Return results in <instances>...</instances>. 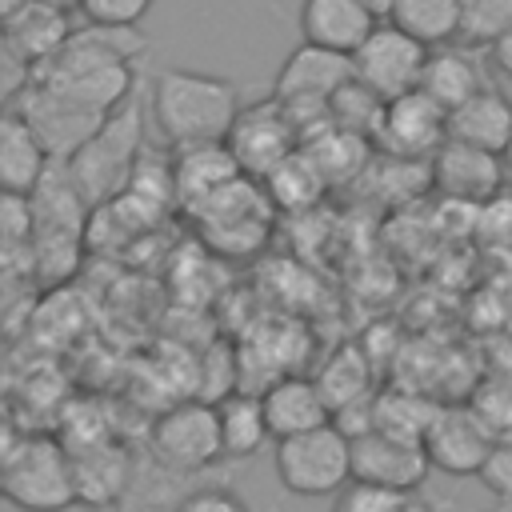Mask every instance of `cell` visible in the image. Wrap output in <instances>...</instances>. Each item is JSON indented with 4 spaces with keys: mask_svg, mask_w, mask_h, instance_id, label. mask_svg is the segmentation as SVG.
Listing matches in <instances>:
<instances>
[{
    "mask_svg": "<svg viewBox=\"0 0 512 512\" xmlns=\"http://www.w3.org/2000/svg\"><path fill=\"white\" fill-rule=\"evenodd\" d=\"M152 124L172 148L224 144L240 116V88L196 68H160L152 80Z\"/></svg>",
    "mask_w": 512,
    "mask_h": 512,
    "instance_id": "obj_1",
    "label": "cell"
},
{
    "mask_svg": "<svg viewBox=\"0 0 512 512\" xmlns=\"http://www.w3.org/2000/svg\"><path fill=\"white\" fill-rule=\"evenodd\" d=\"M4 496L20 512H68L80 504L76 460L52 436H24L4 448Z\"/></svg>",
    "mask_w": 512,
    "mask_h": 512,
    "instance_id": "obj_2",
    "label": "cell"
},
{
    "mask_svg": "<svg viewBox=\"0 0 512 512\" xmlns=\"http://www.w3.org/2000/svg\"><path fill=\"white\" fill-rule=\"evenodd\" d=\"M272 464L292 496H340L352 484V440L336 424H324L304 436L276 440Z\"/></svg>",
    "mask_w": 512,
    "mask_h": 512,
    "instance_id": "obj_3",
    "label": "cell"
},
{
    "mask_svg": "<svg viewBox=\"0 0 512 512\" xmlns=\"http://www.w3.org/2000/svg\"><path fill=\"white\" fill-rule=\"evenodd\" d=\"M152 456L168 472H204L224 460L216 400H180L152 424Z\"/></svg>",
    "mask_w": 512,
    "mask_h": 512,
    "instance_id": "obj_4",
    "label": "cell"
},
{
    "mask_svg": "<svg viewBox=\"0 0 512 512\" xmlns=\"http://www.w3.org/2000/svg\"><path fill=\"white\" fill-rule=\"evenodd\" d=\"M136 144H140V108L136 104H120L104 128L72 156V184L80 188L84 200H104L112 192L124 188V180H132V160H136Z\"/></svg>",
    "mask_w": 512,
    "mask_h": 512,
    "instance_id": "obj_5",
    "label": "cell"
},
{
    "mask_svg": "<svg viewBox=\"0 0 512 512\" xmlns=\"http://www.w3.org/2000/svg\"><path fill=\"white\" fill-rule=\"evenodd\" d=\"M240 164L244 176L268 180L284 160L300 152V128L288 116V108L276 96H264L260 104H244L228 140H224Z\"/></svg>",
    "mask_w": 512,
    "mask_h": 512,
    "instance_id": "obj_6",
    "label": "cell"
},
{
    "mask_svg": "<svg viewBox=\"0 0 512 512\" xmlns=\"http://www.w3.org/2000/svg\"><path fill=\"white\" fill-rule=\"evenodd\" d=\"M428 52H432L428 44H420L416 36H408L404 28H396L392 20H380L376 32L352 56L356 80L368 84L384 100H400V96H408V92L420 88L424 68H428Z\"/></svg>",
    "mask_w": 512,
    "mask_h": 512,
    "instance_id": "obj_7",
    "label": "cell"
},
{
    "mask_svg": "<svg viewBox=\"0 0 512 512\" xmlns=\"http://www.w3.org/2000/svg\"><path fill=\"white\" fill-rule=\"evenodd\" d=\"M192 216L204 224V236L220 252H252L268 236V200L260 196L252 176L232 180L228 188L196 204Z\"/></svg>",
    "mask_w": 512,
    "mask_h": 512,
    "instance_id": "obj_8",
    "label": "cell"
},
{
    "mask_svg": "<svg viewBox=\"0 0 512 512\" xmlns=\"http://www.w3.org/2000/svg\"><path fill=\"white\" fill-rule=\"evenodd\" d=\"M428 472H432V460L420 440H404V436H392L380 428L352 440V480L356 484L420 492Z\"/></svg>",
    "mask_w": 512,
    "mask_h": 512,
    "instance_id": "obj_9",
    "label": "cell"
},
{
    "mask_svg": "<svg viewBox=\"0 0 512 512\" xmlns=\"http://www.w3.org/2000/svg\"><path fill=\"white\" fill-rule=\"evenodd\" d=\"M444 140H448V108L436 104L424 88L388 100L376 144L392 160H432L444 148Z\"/></svg>",
    "mask_w": 512,
    "mask_h": 512,
    "instance_id": "obj_10",
    "label": "cell"
},
{
    "mask_svg": "<svg viewBox=\"0 0 512 512\" xmlns=\"http://www.w3.org/2000/svg\"><path fill=\"white\" fill-rule=\"evenodd\" d=\"M504 176L508 164L500 152L464 144V140H444V148L428 160V180L436 192H444L448 200H464V204H488L504 192Z\"/></svg>",
    "mask_w": 512,
    "mask_h": 512,
    "instance_id": "obj_11",
    "label": "cell"
},
{
    "mask_svg": "<svg viewBox=\"0 0 512 512\" xmlns=\"http://www.w3.org/2000/svg\"><path fill=\"white\" fill-rule=\"evenodd\" d=\"M492 444H496V436L472 404H440V412H436V420L424 436L432 468H440L448 476H460V480L480 476Z\"/></svg>",
    "mask_w": 512,
    "mask_h": 512,
    "instance_id": "obj_12",
    "label": "cell"
},
{
    "mask_svg": "<svg viewBox=\"0 0 512 512\" xmlns=\"http://www.w3.org/2000/svg\"><path fill=\"white\" fill-rule=\"evenodd\" d=\"M260 404H264L272 440L304 436V432H312V428L332 424V408H328V400H324V392H320V384H316L312 376H296V372L276 376V380L260 392Z\"/></svg>",
    "mask_w": 512,
    "mask_h": 512,
    "instance_id": "obj_13",
    "label": "cell"
},
{
    "mask_svg": "<svg viewBox=\"0 0 512 512\" xmlns=\"http://www.w3.org/2000/svg\"><path fill=\"white\" fill-rule=\"evenodd\" d=\"M380 16H372L360 0H304L300 4V36L304 44L356 56V48L376 32Z\"/></svg>",
    "mask_w": 512,
    "mask_h": 512,
    "instance_id": "obj_14",
    "label": "cell"
},
{
    "mask_svg": "<svg viewBox=\"0 0 512 512\" xmlns=\"http://www.w3.org/2000/svg\"><path fill=\"white\" fill-rule=\"evenodd\" d=\"M420 88L452 112V108H460L464 100H472L476 92H484L492 84H488V68H484L480 48H472L464 40H452V44H440V48L428 52V68H424Z\"/></svg>",
    "mask_w": 512,
    "mask_h": 512,
    "instance_id": "obj_15",
    "label": "cell"
},
{
    "mask_svg": "<svg viewBox=\"0 0 512 512\" xmlns=\"http://www.w3.org/2000/svg\"><path fill=\"white\" fill-rule=\"evenodd\" d=\"M48 160L52 156H48L44 140L36 136V128L16 108H8L0 120V184H4V192L36 196V188L48 176Z\"/></svg>",
    "mask_w": 512,
    "mask_h": 512,
    "instance_id": "obj_16",
    "label": "cell"
},
{
    "mask_svg": "<svg viewBox=\"0 0 512 512\" xmlns=\"http://www.w3.org/2000/svg\"><path fill=\"white\" fill-rule=\"evenodd\" d=\"M240 164L232 156L228 144H196V148H176V164H172V192H180L192 208L204 204L208 196H216L220 188H228L232 180H240Z\"/></svg>",
    "mask_w": 512,
    "mask_h": 512,
    "instance_id": "obj_17",
    "label": "cell"
},
{
    "mask_svg": "<svg viewBox=\"0 0 512 512\" xmlns=\"http://www.w3.org/2000/svg\"><path fill=\"white\" fill-rule=\"evenodd\" d=\"M448 136L504 156V148L512 140V100L500 88L476 92L472 100H464L460 108L448 112Z\"/></svg>",
    "mask_w": 512,
    "mask_h": 512,
    "instance_id": "obj_18",
    "label": "cell"
},
{
    "mask_svg": "<svg viewBox=\"0 0 512 512\" xmlns=\"http://www.w3.org/2000/svg\"><path fill=\"white\" fill-rule=\"evenodd\" d=\"M216 408H220L224 456L240 460V456L260 452L272 440V428H268V416H264L260 396H252V392H228V396L216 400Z\"/></svg>",
    "mask_w": 512,
    "mask_h": 512,
    "instance_id": "obj_19",
    "label": "cell"
},
{
    "mask_svg": "<svg viewBox=\"0 0 512 512\" xmlns=\"http://www.w3.org/2000/svg\"><path fill=\"white\" fill-rule=\"evenodd\" d=\"M76 460V492L80 504H112L128 488V460L108 444H88V452H72Z\"/></svg>",
    "mask_w": 512,
    "mask_h": 512,
    "instance_id": "obj_20",
    "label": "cell"
},
{
    "mask_svg": "<svg viewBox=\"0 0 512 512\" xmlns=\"http://www.w3.org/2000/svg\"><path fill=\"white\" fill-rule=\"evenodd\" d=\"M388 20L428 48L460 40V0H396Z\"/></svg>",
    "mask_w": 512,
    "mask_h": 512,
    "instance_id": "obj_21",
    "label": "cell"
},
{
    "mask_svg": "<svg viewBox=\"0 0 512 512\" xmlns=\"http://www.w3.org/2000/svg\"><path fill=\"white\" fill-rule=\"evenodd\" d=\"M436 412H440V404H432V400H424L416 392H404V388L376 392V428L380 432H392V436H404V440H420L424 444Z\"/></svg>",
    "mask_w": 512,
    "mask_h": 512,
    "instance_id": "obj_22",
    "label": "cell"
},
{
    "mask_svg": "<svg viewBox=\"0 0 512 512\" xmlns=\"http://www.w3.org/2000/svg\"><path fill=\"white\" fill-rule=\"evenodd\" d=\"M384 112H388V100L376 96V92H372L368 84H360L356 76H352V80L332 96V104H328V120H332L336 128L360 136V140H376V132H380V124H384Z\"/></svg>",
    "mask_w": 512,
    "mask_h": 512,
    "instance_id": "obj_23",
    "label": "cell"
},
{
    "mask_svg": "<svg viewBox=\"0 0 512 512\" xmlns=\"http://www.w3.org/2000/svg\"><path fill=\"white\" fill-rule=\"evenodd\" d=\"M316 384H320V392H324V400H328L332 416H336L340 408L356 404V400H368V396H376V392H372V376H368V364H364V356H360L356 348H344V352H336V356H332V360L320 368Z\"/></svg>",
    "mask_w": 512,
    "mask_h": 512,
    "instance_id": "obj_24",
    "label": "cell"
},
{
    "mask_svg": "<svg viewBox=\"0 0 512 512\" xmlns=\"http://www.w3.org/2000/svg\"><path fill=\"white\" fill-rule=\"evenodd\" d=\"M264 184H268V192H272L276 204H284V208H304V204H312V200L320 196L324 176H320V168H316L304 152H296V156L284 160Z\"/></svg>",
    "mask_w": 512,
    "mask_h": 512,
    "instance_id": "obj_25",
    "label": "cell"
},
{
    "mask_svg": "<svg viewBox=\"0 0 512 512\" xmlns=\"http://www.w3.org/2000/svg\"><path fill=\"white\" fill-rule=\"evenodd\" d=\"M512 28V0H460V40L492 48Z\"/></svg>",
    "mask_w": 512,
    "mask_h": 512,
    "instance_id": "obj_26",
    "label": "cell"
},
{
    "mask_svg": "<svg viewBox=\"0 0 512 512\" xmlns=\"http://www.w3.org/2000/svg\"><path fill=\"white\" fill-rule=\"evenodd\" d=\"M332 512H432L420 492H396V488H376V484H348Z\"/></svg>",
    "mask_w": 512,
    "mask_h": 512,
    "instance_id": "obj_27",
    "label": "cell"
},
{
    "mask_svg": "<svg viewBox=\"0 0 512 512\" xmlns=\"http://www.w3.org/2000/svg\"><path fill=\"white\" fill-rule=\"evenodd\" d=\"M468 404L480 412V420L492 428V436H512V372L484 376Z\"/></svg>",
    "mask_w": 512,
    "mask_h": 512,
    "instance_id": "obj_28",
    "label": "cell"
},
{
    "mask_svg": "<svg viewBox=\"0 0 512 512\" xmlns=\"http://www.w3.org/2000/svg\"><path fill=\"white\" fill-rule=\"evenodd\" d=\"M76 8L88 16V24L136 28V24L152 12V0H76Z\"/></svg>",
    "mask_w": 512,
    "mask_h": 512,
    "instance_id": "obj_29",
    "label": "cell"
},
{
    "mask_svg": "<svg viewBox=\"0 0 512 512\" xmlns=\"http://www.w3.org/2000/svg\"><path fill=\"white\" fill-rule=\"evenodd\" d=\"M476 480L492 492V500L512 504V436H496V444H492V452H488V460H484Z\"/></svg>",
    "mask_w": 512,
    "mask_h": 512,
    "instance_id": "obj_30",
    "label": "cell"
},
{
    "mask_svg": "<svg viewBox=\"0 0 512 512\" xmlns=\"http://www.w3.org/2000/svg\"><path fill=\"white\" fill-rule=\"evenodd\" d=\"M172 512H248V504L232 488H224V484H204V488L184 492L172 504Z\"/></svg>",
    "mask_w": 512,
    "mask_h": 512,
    "instance_id": "obj_31",
    "label": "cell"
},
{
    "mask_svg": "<svg viewBox=\"0 0 512 512\" xmlns=\"http://www.w3.org/2000/svg\"><path fill=\"white\" fill-rule=\"evenodd\" d=\"M488 60H492V68H496L500 76H508V80H512V28H508L492 48H488Z\"/></svg>",
    "mask_w": 512,
    "mask_h": 512,
    "instance_id": "obj_32",
    "label": "cell"
},
{
    "mask_svg": "<svg viewBox=\"0 0 512 512\" xmlns=\"http://www.w3.org/2000/svg\"><path fill=\"white\" fill-rule=\"evenodd\" d=\"M360 4H364V8L372 12V16H380V20H388V16H392V4H396V0H360Z\"/></svg>",
    "mask_w": 512,
    "mask_h": 512,
    "instance_id": "obj_33",
    "label": "cell"
},
{
    "mask_svg": "<svg viewBox=\"0 0 512 512\" xmlns=\"http://www.w3.org/2000/svg\"><path fill=\"white\" fill-rule=\"evenodd\" d=\"M504 164H508V172H512V140H508V148H504Z\"/></svg>",
    "mask_w": 512,
    "mask_h": 512,
    "instance_id": "obj_34",
    "label": "cell"
}]
</instances>
